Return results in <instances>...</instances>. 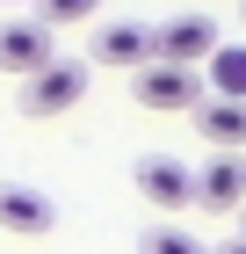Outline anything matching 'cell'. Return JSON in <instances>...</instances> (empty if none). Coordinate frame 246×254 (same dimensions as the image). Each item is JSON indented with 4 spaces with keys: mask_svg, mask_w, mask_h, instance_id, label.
Returning a JSON list of instances; mask_svg holds the SVG:
<instances>
[{
    "mask_svg": "<svg viewBox=\"0 0 246 254\" xmlns=\"http://www.w3.org/2000/svg\"><path fill=\"white\" fill-rule=\"evenodd\" d=\"M80 95H87V65L80 59H51L44 73L22 80V117H65Z\"/></svg>",
    "mask_w": 246,
    "mask_h": 254,
    "instance_id": "obj_1",
    "label": "cell"
},
{
    "mask_svg": "<svg viewBox=\"0 0 246 254\" xmlns=\"http://www.w3.org/2000/svg\"><path fill=\"white\" fill-rule=\"evenodd\" d=\"M217 51V22L210 15H174L152 29V65H181V73H196V65Z\"/></svg>",
    "mask_w": 246,
    "mask_h": 254,
    "instance_id": "obj_2",
    "label": "cell"
},
{
    "mask_svg": "<svg viewBox=\"0 0 246 254\" xmlns=\"http://www.w3.org/2000/svg\"><path fill=\"white\" fill-rule=\"evenodd\" d=\"M58 225V203L44 189H29V182H0V233L15 240H44Z\"/></svg>",
    "mask_w": 246,
    "mask_h": 254,
    "instance_id": "obj_3",
    "label": "cell"
},
{
    "mask_svg": "<svg viewBox=\"0 0 246 254\" xmlns=\"http://www.w3.org/2000/svg\"><path fill=\"white\" fill-rule=\"evenodd\" d=\"M138 102L159 109V117H174V109H196L203 102V80L181 73V65H138Z\"/></svg>",
    "mask_w": 246,
    "mask_h": 254,
    "instance_id": "obj_4",
    "label": "cell"
},
{
    "mask_svg": "<svg viewBox=\"0 0 246 254\" xmlns=\"http://www.w3.org/2000/svg\"><path fill=\"white\" fill-rule=\"evenodd\" d=\"M87 59L138 73V65H152V29H138V22H101L95 37H87Z\"/></svg>",
    "mask_w": 246,
    "mask_h": 254,
    "instance_id": "obj_5",
    "label": "cell"
},
{
    "mask_svg": "<svg viewBox=\"0 0 246 254\" xmlns=\"http://www.w3.org/2000/svg\"><path fill=\"white\" fill-rule=\"evenodd\" d=\"M58 51H51V29L44 22H0V65L15 80H29V73H44Z\"/></svg>",
    "mask_w": 246,
    "mask_h": 254,
    "instance_id": "obj_6",
    "label": "cell"
},
{
    "mask_svg": "<svg viewBox=\"0 0 246 254\" xmlns=\"http://www.w3.org/2000/svg\"><path fill=\"white\" fill-rule=\"evenodd\" d=\"M138 196H145L152 211H189V167L181 160H167V153H152V160H138Z\"/></svg>",
    "mask_w": 246,
    "mask_h": 254,
    "instance_id": "obj_7",
    "label": "cell"
},
{
    "mask_svg": "<svg viewBox=\"0 0 246 254\" xmlns=\"http://www.w3.org/2000/svg\"><path fill=\"white\" fill-rule=\"evenodd\" d=\"M189 117H196V131H203V145H217L225 160H239V145H246V102H210L203 95Z\"/></svg>",
    "mask_w": 246,
    "mask_h": 254,
    "instance_id": "obj_8",
    "label": "cell"
},
{
    "mask_svg": "<svg viewBox=\"0 0 246 254\" xmlns=\"http://www.w3.org/2000/svg\"><path fill=\"white\" fill-rule=\"evenodd\" d=\"M189 203H203V211H239L246 203V182H239V160H210L203 175H189Z\"/></svg>",
    "mask_w": 246,
    "mask_h": 254,
    "instance_id": "obj_9",
    "label": "cell"
},
{
    "mask_svg": "<svg viewBox=\"0 0 246 254\" xmlns=\"http://www.w3.org/2000/svg\"><path fill=\"white\" fill-rule=\"evenodd\" d=\"M203 65H210V87H203L210 102H246V51L239 44H217Z\"/></svg>",
    "mask_w": 246,
    "mask_h": 254,
    "instance_id": "obj_10",
    "label": "cell"
},
{
    "mask_svg": "<svg viewBox=\"0 0 246 254\" xmlns=\"http://www.w3.org/2000/svg\"><path fill=\"white\" fill-rule=\"evenodd\" d=\"M138 254H210L196 233H181V225H152L145 240H138Z\"/></svg>",
    "mask_w": 246,
    "mask_h": 254,
    "instance_id": "obj_11",
    "label": "cell"
},
{
    "mask_svg": "<svg viewBox=\"0 0 246 254\" xmlns=\"http://www.w3.org/2000/svg\"><path fill=\"white\" fill-rule=\"evenodd\" d=\"M101 0H37V15L29 22H44V29H73V22H87Z\"/></svg>",
    "mask_w": 246,
    "mask_h": 254,
    "instance_id": "obj_12",
    "label": "cell"
},
{
    "mask_svg": "<svg viewBox=\"0 0 246 254\" xmlns=\"http://www.w3.org/2000/svg\"><path fill=\"white\" fill-rule=\"evenodd\" d=\"M210 254H246V240H225V247H210Z\"/></svg>",
    "mask_w": 246,
    "mask_h": 254,
    "instance_id": "obj_13",
    "label": "cell"
},
{
    "mask_svg": "<svg viewBox=\"0 0 246 254\" xmlns=\"http://www.w3.org/2000/svg\"><path fill=\"white\" fill-rule=\"evenodd\" d=\"M239 240H246V211H239Z\"/></svg>",
    "mask_w": 246,
    "mask_h": 254,
    "instance_id": "obj_14",
    "label": "cell"
},
{
    "mask_svg": "<svg viewBox=\"0 0 246 254\" xmlns=\"http://www.w3.org/2000/svg\"><path fill=\"white\" fill-rule=\"evenodd\" d=\"M239 182H246V160H239Z\"/></svg>",
    "mask_w": 246,
    "mask_h": 254,
    "instance_id": "obj_15",
    "label": "cell"
},
{
    "mask_svg": "<svg viewBox=\"0 0 246 254\" xmlns=\"http://www.w3.org/2000/svg\"><path fill=\"white\" fill-rule=\"evenodd\" d=\"M239 15H246V0H239Z\"/></svg>",
    "mask_w": 246,
    "mask_h": 254,
    "instance_id": "obj_16",
    "label": "cell"
}]
</instances>
